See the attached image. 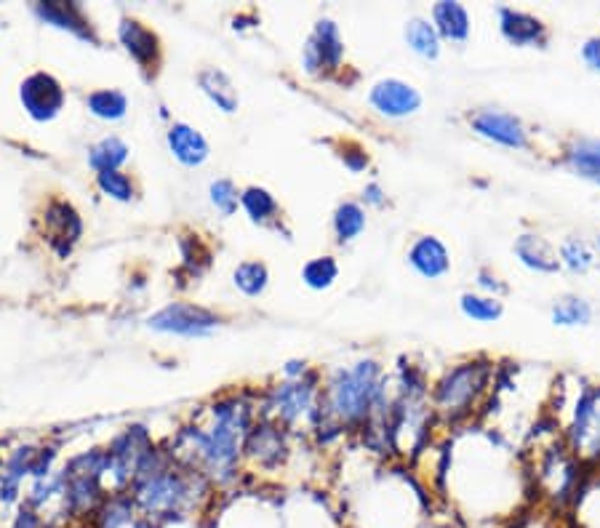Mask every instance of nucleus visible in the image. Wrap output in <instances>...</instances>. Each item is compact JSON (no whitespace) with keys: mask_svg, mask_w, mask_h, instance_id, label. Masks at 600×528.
<instances>
[{"mask_svg":"<svg viewBox=\"0 0 600 528\" xmlns=\"http://www.w3.org/2000/svg\"><path fill=\"white\" fill-rule=\"evenodd\" d=\"M168 144H171L176 158L182 160V163H187V166H198L208 155L206 139H203L195 128L182 126V123L168 131Z\"/></svg>","mask_w":600,"mask_h":528,"instance_id":"f8f14e48","label":"nucleus"},{"mask_svg":"<svg viewBox=\"0 0 600 528\" xmlns=\"http://www.w3.org/2000/svg\"><path fill=\"white\" fill-rule=\"evenodd\" d=\"M198 80L200 86H203V91H206L224 112H232L238 107V94H235L230 78H227L222 70H203Z\"/></svg>","mask_w":600,"mask_h":528,"instance_id":"dca6fc26","label":"nucleus"},{"mask_svg":"<svg viewBox=\"0 0 600 528\" xmlns=\"http://www.w3.org/2000/svg\"><path fill=\"white\" fill-rule=\"evenodd\" d=\"M243 206L248 208V214L254 216V219H267L270 214H275V200H272L270 192L264 190H248L243 195Z\"/></svg>","mask_w":600,"mask_h":528,"instance_id":"c756f323","label":"nucleus"},{"mask_svg":"<svg viewBox=\"0 0 600 528\" xmlns=\"http://www.w3.org/2000/svg\"><path fill=\"white\" fill-rule=\"evenodd\" d=\"M219 320L203 307L195 304H171L158 315H152L150 326L155 331H166V334H182V336H203L214 331Z\"/></svg>","mask_w":600,"mask_h":528,"instance_id":"20e7f679","label":"nucleus"},{"mask_svg":"<svg viewBox=\"0 0 600 528\" xmlns=\"http://www.w3.org/2000/svg\"><path fill=\"white\" fill-rule=\"evenodd\" d=\"M499 19H502L504 38L515 43V46H534V43L544 40V24L534 16L523 14V11H512V8H502Z\"/></svg>","mask_w":600,"mask_h":528,"instance_id":"9d476101","label":"nucleus"},{"mask_svg":"<svg viewBox=\"0 0 600 528\" xmlns=\"http://www.w3.org/2000/svg\"><path fill=\"white\" fill-rule=\"evenodd\" d=\"M376 368L374 363H360L355 371L339 376L334 384V406L344 419H358L371 406L376 392Z\"/></svg>","mask_w":600,"mask_h":528,"instance_id":"f03ea898","label":"nucleus"},{"mask_svg":"<svg viewBox=\"0 0 600 528\" xmlns=\"http://www.w3.org/2000/svg\"><path fill=\"white\" fill-rule=\"evenodd\" d=\"M472 128L478 131L480 136H486L491 142L504 144V147H515V150H523L528 147V136L526 128L518 118H512L507 112L499 110H483L472 118Z\"/></svg>","mask_w":600,"mask_h":528,"instance_id":"0eeeda50","label":"nucleus"},{"mask_svg":"<svg viewBox=\"0 0 600 528\" xmlns=\"http://www.w3.org/2000/svg\"><path fill=\"white\" fill-rule=\"evenodd\" d=\"M598 243H600V240H598Z\"/></svg>","mask_w":600,"mask_h":528,"instance_id":"72a5a7b5","label":"nucleus"},{"mask_svg":"<svg viewBox=\"0 0 600 528\" xmlns=\"http://www.w3.org/2000/svg\"><path fill=\"white\" fill-rule=\"evenodd\" d=\"M126 152V144L120 139H104L102 144H96L91 150V166L99 168V171H115V166L126 160Z\"/></svg>","mask_w":600,"mask_h":528,"instance_id":"412c9836","label":"nucleus"},{"mask_svg":"<svg viewBox=\"0 0 600 528\" xmlns=\"http://www.w3.org/2000/svg\"><path fill=\"white\" fill-rule=\"evenodd\" d=\"M120 40L128 48V54L134 56L139 64L155 62V56H158V38L147 27L126 19V22L120 24Z\"/></svg>","mask_w":600,"mask_h":528,"instance_id":"ddd939ff","label":"nucleus"},{"mask_svg":"<svg viewBox=\"0 0 600 528\" xmlns=\"http://www.w3.org/2000/svg\"><path fill=\"white\" fill-rule=\"evenodd\" d=\"M560 259H563L571 270H579V272H584L592 264L590 248L584 246L582 240H568L566 246L560 248Z\"/></svg>","mask_w":600,"mask_h":528,"instance_id":"c85d7f7f","label":"nucleus"},{"mask_svg":"<svg viewBox=\"0 0 600 528\" xmlns=\"http://www.w3.org/2000/svg\"><path fill=\"white\" fill-rule=\"evenodd\" d=\"M411 264L422 272L424 278H440L443 272H448V251L438 238H422L416 240V246L408 254Z\"/></svg>","mask_w":600,"mask_h":528,"instance_id":"9b49d317","label":"nucleus"},{"mask_svg":"<svg viewBox=\"0 0 600 528\" xmlns=\"http://www.w3.org/2000/svg\"><path fill=\"white\" fill-rule=\"evenodd\" d=\"M371 104H374L379 112H384V115L403 118L408 112L419 110L422 96L416 94V88H411L408 83H403V80H382V83H376L374 91H371Z\"/></svg>","mask_w":600,"mask_h":528,"instance_id":"6e6552de","label":"nucleus"},{"mask_svg":"<svg viewBox=\"0 0 600 528\" xmlns=\"http://www.w3.org/2000/svg\"><path fill=\"white\" fill-rule=\"evenodd\" d=\"M99 187L118 200H128L134 195V187L128 182V176H123L120 171H102L99 174Z\"/></svg>","mask_w":600,"mask_h":528,"instance_id":"cd10ccee","label":"nucleus"},{"mask_svg":"<svg viewBox=\"0 0 600 528\" xmlns=\"http://www.w3.org/2000/svg\"><path fill=\"white\" fill-rule=\"evenodd\" d=\"M22 102L32 118L48 120V118H54L56 112L62 110L64 91H62V86H59L54 78H51V75H43V72H38V75H32V78L24 80Z\"/></svg>","mask_w":600,"mask_h":528,"instance_id":"423d86ee","label":"nucleus"},{"mask_svg":"<svg viewBox=\"0 0 600 528\" xmlns=\"http://www.w3.org/2000/svg\"><path fill=\"white\" fill-rule=\"evenodd\" d=\"M334 224H336V235H339V240H352L360 230H363L366 216H363L360 206H355V203H344V206H339V211H336Z\"/></svg>","mask_w":600,"mask_h":528,"instance_id":"5701e85b","label":"nucleus"},{"mask_svg":"<svg viewBox=\"0 0 600 528\" xmlns=\"http://www.w3.org/2000/svg\"><path fill=\"white\" fill-rule=\"evenodd\" d=\"M582 56H584V62L590 64V67L600 70V38L587 40L582 48Z\"/></svg>","mask_w":600,"mask_h":528,"instance_id":"2f4dec72","label":"nucleus"},{"mask_svg":"<svg viewBox=\"0 0 600 528\" xmlns=\"http://www.w3.org/2000/svg\"><path fill=\"white\" fill-rule=\"evenodd\" d=\"M406 40H408V46L414 48L416 54L438 56V51H440L438 30H435L432 24L424 22V19H411V22H408Z\"/></svg>","mask_w":600,"mask_h":528,"instance_id":"a211bd4d","label":"nucleus"},{"mask_svg":"<svg viewBox=\"0 0 600 528\" xmlns=\"http://www.w3.org/2000/svg\"><path fill=\"white\" fill-rule=\"evenodd\" d=\"M134 523V504L128 499H115L96 515V528H128Z\"/></svg>","mask_w":600,"mask_h":528,"instance_id":"aec40b11","label":"nucleus"},{"mask_svg":"<svg viewBox=\"0 0 600 528\" xmlns=\"http://www.w3.org/2000/svg\"><path fill=\"white\" fill-rule=\"evenodd\" d=\"M552 320L560 326H576V323H587L590 320V307L582 299H566L560 302L552 312Z\"/></svg>","mask_w":600,"mask_h":528,"instance_id":"bb28decb","label":"nucleus"},{"mask_svg":"<svg viewBox=\"0 0 600 528\" xmlns=\"http://www.w3.org/2000/svg\"><path fill=\"white\" fill-rule=\"evenodd\" d=\"M571 438H574L579 454L600 456V390H590L582 395L576 406Z\"/></svg>","mask_w":600,"mask_h":528,"instance_id":"39448f33","label":"nucleus"},{"mask_svg":"<svg viewBox=\"0 0 600 528\" xmlns=\"http://www.w3.org/2000/svg\"><path fill=\"white\" fill-rule=\"evenodd\" d=\"M342 40L339 32L331 22H320L315 38L307 46V70H318V67H336L342 59Z\"/></svg>","mask_w":600,"mask_h":528,"instance_id":"1a4fd4ad","label":"nucleus"},{"mask_svg":"<svg viewBox=\"0 0 600 528\" xmlns=\"http://www.w3.org/2000/svg\"><path fill=\"white\" fill-rule=\"evenodd\" d=\"M211 195H214V203L222 208V214H232L235 206H238V195H235V187L232 182H216L211 187Z\"/></svg>","mask_w":600,"mask_h":528,"instance_id":"7c9ffc66","label":"nucleus"},{"mask_svg":"<svg viewBox=\"0 0 600 528\" xmlns=\"http://www.w3.org/2000/svg\"><path fill=\"white\" fill-rule=\"evenodd\" d=\"M336 262L331 256H323V259H312L307 267H304V280H307V286L312 288H326L334 283L336 278Z\"/></svg>","mask_w":600,"mask_h":528,"instance_id":"393cba45","label":"nucleus"},{"mask_svg":"<svg viewBox=\"0 0 600 528\" xmlns=\"http://www.w3.org/2000/svg\"><path fill=\"white\" fill-rule=\"evenodd\" d=\"M568 163L574 171L584 176V179H592V182H600V142L598 139H584L574 147V152L568 155Z\"/></svg>","mask_w":600,"mask_h":528,"instance_id":"f3484780","label":"nucleus"},{"mask_svg":"<svg viewBox=\"0 0 600 528\" xmlns=\"http://www.w3.org/2000/svg\"><path fill=\"white\" fill-rule=\"evenodd\" d=\"M515 254L520 256V262L539 272H555L558 270V256L552 254L550 246L544 243V238L539 235H523L515 243Z\"/></svg>","mask_w":600,"mask_h":528,"instance_id":"4468645a","label":"nucleus"},{"mask_svg":"<svg viewBox=\"0 0 600 528\" xmlns=\"http://www.w3.org/2000/svg\"><path fill=\"white\" fill-rule=\"evenodd\" d=\"M235 283H238L240 291H246V294H259L267 283V270H264V264L259 262H246L240 264L238 272H235Z\"/></svg>","mask_w":600,"mask_h":528,"instance_id":"a878e982","label":"nucleus"},{"mask_svg":"<svg viewBox=\"0 0 600 528\" xmlns=\"http://www.w3.org/2000/svg\"><path fill=\"white\" fill-rule=\"evenodd\" d=\"M38 14L46 19V22L56 24V27H70V30L80 32L83 38H88L91 32L83 30L80 24H86L78 16V8L75 6H64V3H46V6H38Z\"/></svg>","mask_w":600,"mask_h":528,"instance_id":"6ab92c4d","label":"nucleus"},{"mask_svg":"<svg viewBox=\"0 0 600 528\" xmlns=\"http://www.w3.org/2000/svg\"><path fill=\"white\" fill-rule=\"evenodd\" d=\"M462 310L467 318L472 320H496L502 315V302H496V299H488V296H472L464 294L462 296Z\"/></svg>","mask_w":600,"mask_h":528,"instance_id":"b1692460","label":"nucleus"},{"mask_svg":"<svg viewBox=\"0 0 600 528\" xmlns=\"http://www.w3.org/2000/svg\"><path fill=\"white\" fill-rule=\"evenodd\" d=\"M187 499V488L179 478L174 475H158V478H150L139 488L136 494V504L142 507V512L147 518H166V515H174L182 502Z\"/></svg>","mask_w":600,"mask_h":528,"instance_id":"7ed1b4c3","label":"nucleus"},{"mask_svg":"<svg viewBox=\"0 0 600 528\" xmlns=\"http://www.w3.org/2000/svg\"><path fill=\"white\" fill-rule=\"evenodd\" d=\"M88 107L99 118L115 120L126 112V96L118 94V91H96V94L88 96Z\"/></svg>","mask_w":600,"mask_h":528,"instance_id":"4be33fe9","label":"nucleus"},{"mask_svg":"<svg viewBox=\"0 0 600 528\" xmlns=\"http://www.w3.org/2000/svg\"><path fill=\"white\" fill-rule=\"evenodd\" d=\"M432 16L443 38L464 40L470 35V16H467V8L459 3H438L432 8Z\"/></svg>","mask_w":600,"mask_h":528,"instance_id":"2eb2a0df","label":"nucleus"},{"mask_svg":"<svg viewBox=\"0 0 600 528\" xmlns=\"http://www.w3.org/2000/svg\"><path fill=\"white\" fill-rule=\"evenodd\" d=\"M131 528H158V526H155V523H152L150 518H144V520H136V523Z\"/></svg>","mask_w":600,"mask_h":528,"instance_id":"473e14b6","label":"nucleus"},{"mask_svg":"<svg viewBox=\"0 0 600 528\" xmlns=\"http://www.w3.org/2000/svg\"><path fill=\"white\" fill-rule=\"evenodd\" d=\"M483 384H486V366H480V363H464V366L454 368L438 387L440 408L451 416L464 414V411L470 408L472 400L478 398Z\"/></svg>","mask_w":600,"mask_h":528,"instance_id":"f257e3e1","label":"nucleus"}]
</instances>
